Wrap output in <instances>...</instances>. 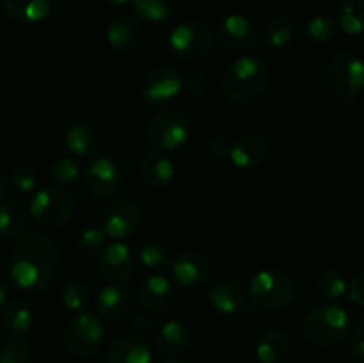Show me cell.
Wrapping results in <instances>:
<instances>
[{
    "instance_id": "obj_40",
    "label": "cell",
    "mask_w": 364,
    "mask_h": 363,
    "mask_svg": "<svg viewBox=\"0 0 364 363\" xmlns=\"http://www.w3.org/2000/svg\"><path fill=\"white\" fill-rule=\"evenodd\" d=\"M206 88H208V78L203 71L192 70L187 75H183V89L191 96L205 95Z\"/></svg>"
},
{
    "instance_id": "obj_44",
    "label": "cell",
    "mask_w": 364,
    "mask_h": 363,
    "mask_svg": "<svg viewBox=\"0 0 364 363\" xmlns=\"http://www.w3.org/2000/svg\"><path fill=\"white\" fill-rule=\"evenodd\" d=\"M347 292L348 298H350V301L354 302V305L364 306V273L358 274V276L350 281Z\"/></svg>"
},
{
    "instance_id": "obj_18",
    "label": "cell",
    "mask_w": 364,
    "mask_h": 363,
    "mask_svg": "<svg viewBox=\"0 0 364 363\" xmlns=\"http://www.w3.org/2000/svg\"><path fill=\"white\" fill-rule=\"evenodd\" d=\"M139 301L151 313H160L169 308L174 301V287L169 278L164 274L144 278L139 287Z\"/></svg>"
},
{
    "instance_id": "obj_22",
    "label": "cell",
    "mask_w": 364,
    "mask_h": 363,
    "mask_svg": "<svg viewBox=\"0 0 364 363\" xmlns=\"http://www.w3.org/2000/svg\"><path fill=\"white\" fill-rule=\"evenodd\" d=\"M142 182L151 189H167L176 178V167L174 162L164 153H148L142 157L139 166Z\"/></svg>"
},
{
    "instance_id": "obj_15",
    "label": "cell",
    "mask_w": 364,
    "mask_h": 363,
    "mask_svg": "<svg viewBox=\"0 0 364 363\" xmlns=\"http://www.w3.org/2000/svg\"><path fill=\"white\" fill-rule=\"evenodd\" d=\"M98 270L105 280L112 283H123L134 274L137 260L124 242L114 241L98 253Z\"/></svg>"
},
{
    "instance_id": "obj_41",
    "label": "cell",
    "mask_w": 364,
    "mask_h": 363,
    "mask_svg": "<svg viewBox=\"0 0 364 363\" xmlns=\"http://www.w3.org/2000/svg\"><path fill=\"white\" fill-rule=\"evenodd\" d=\"M156 326H155V320L151 319L149 315L146 313H139V315H134V322H132V335L139 338H148L149 335L155 333Z\"/></svg>"
},
{
    "instance_id": "obj_32",
    "label": "cell",
    "mask_w": 364,
    "mask_h": 363,
    "mask_svg": "<svg viewBox=\"0 0 364 363\" xmlns=\"http://www.w3.org/2000/svg\"><path fill=\"white\" fill-rule=\"evenodd\" d=\"M294 39V23L287 16H276L263 27V41L272 48H284Z\"/></svg>"
},
{
    "instance_id": "obj_33",
    "label": "cell",
    "mask_w": 364,
    "mask_h": 363,
    "mask_svg": "<svg viewBox=\"0 0 364 363\" xmlns=\"http://www.w3.org/2000/svg\"><path fill=\"white\" fill-rule=\"evenodd\" d=\"M171 251L166 242L162 241H148L141 246L139 251V260L142 265L149 270H162L169 267Z\"/></svg>"
},
{
    "instance_id": "obj_14",
    "label": "cell",
    "mask_w": 364,
    "mask_h": 363,
    "mask_svg": "<svg viewBox=\"0 0 364 363\" xmlns=\"http://www.w3.org/2000/svg\"><path fill=\"white\" fill-rule=\"evenodd\" d=\"M217 38L228 50L245 53L255 48L259 41V34L251 20L242 14H228L217 25Z\"/></svg>"
},
{
    "instance_id": "obj_2",
    "label": "cell",
    "mask_w": 364,
    "mask_h": 363,
    "mask_svg": "<svg viewBox=\"0 0 364 363\" xmlns=\"http://www.w3.org/2000/svg\"><path fill=\"white\" fill-rule=\"evenodd\" d=\"M269 82V66L259 57L245 53V56L237 57L226 68L220 80V89L230 102L249 105L252 102H258L265 95Z\"/></svg>"
},
{
    "instance_id": "obj_8",
    "label": "cell",
    "mask_w": 364,
    "mask_h": 363,
    "mask_svg": "<svg viewBox=\"0 0 364 363\" xmlns=\"http://www.w3.org/2000/svg\"><path fill=\"white\" fill-rule=\"evenodd\" d=\"M105 335V326L100 317L91 312H78L64 327L63 344L68 354L78 359H87L102 347Z\"/></svg>"
},
{
    "instance_id": "obj_5",
    "label": "cell",
    "mask_w": 364,
    "mask_h": 363,
    "mask_svg": "<svg viewBox=\"0 0 364 363\" xmlns=\"http://www.w3.org/2000/svg\"><path fill=\"white\" fill-rule=\"evenodd\" d=\"M192 135V121L185 110L162 109L149 120L146 139L155 152L171 153L187 144Z\"/></svg>"
},
{
    "instance_id": "obj_23",
    "label": "cell",
    "mask_w": 364,
    "mask_h": 363,
    "mask_svg": "<svg viewBox=\"0 0 364 363\" xmlns=\"http://www.w3.org/2000/svg\"><path fill=\"white\" fill-rule=\"evenodd\" d=\"M191 331L178 320H167L160 324L153 333V345L159 352L167 356H176L187 351L191 345Z\"/></svg>"
},
{
    "instance_id": "obj_38",
    "label": "cell",
    "mask_w": 364,
    "mask_h": 363,
    "mask_svg": "<svg viewBox=\"0 0 364 363\" xmlns=\"http://www.w3.org/2000/svg\"><path fill=\"white\" fill-rule=\"evenodd\" d=\"M107 244V235L102 228L87 226L78 233L77 248L85 255H98Z\"/></svg>"
},
{
    "instance_id": "obj_12",
    "label": "cell",
    "mask_w": 364,
    "mask_h": 363,
    "mask_svg": "<svg viewBox=\"0 0 364 363\" xmlns=\"http://www.w3.org/2000/svg\"><path fill=\"white\" fill-rule=\"evenodd\" d=\"M139 298L119 283L103 287L96 295V312L110 322H124L137 313Z\"/></svg>"
},
{
    "instance_id": "obj_16",
    "label": "cell",
    "mask_w": 364,
    "mask_h": 363,
    "mask_svg": "<svg viewBox=\"0 0 364 363\" xmlns=\"http://www.w3.org/2000/svg\"><path fill=\"white\" fill-rule=\"evenodd\" d=\"M169 273L181 287H199L210 278V260L199 251H181L169 262Z\"/></svg>"
},
{
    "instance_id": "obj_39",
    "label": "cell",
    "mask_w": 364,
    "mask_h": 363,
    "mask_svg": "<svg viewBox=\"0 0 364 363\" xmlns=\"http://www.w3.org/2000/svg\"><path fill=\"white\" fill-rule=\"evenodd\" d=\"M11 185L20 194H32L38 191V174L32 167L18 166L11 171Z\"/></svg>"
},
{
    "instance_id": "obj_4",
    "label": "cell",
    "mask_w": 364,
    "mask_h": 363,
    "mask_svg": "<svg viewBox=\"0 0 364 363\" xmlns=\"http://www.w3.org/2000/svg\"><path fill=\"white\" fill-rule=\"evenodd\" d=\"M247 295L252 306L259 310H283L294 302L297 285L294 278L279 269H262L249 280Z\"/></svg>"
},
{
    "instance_id": "obj_26",
    "label": "cell",
    "mask_w": 364,
    "mask_h": 363,
    "mask_svg": "<svg viewBox=\"0 0 364 363\" xmlns=\"http://www.w3.org/2000/svg\"><path fill=\"white\" fill-rule=\"evenodd\" d=\"M290 356V338L281 330L267 331L256 345L259 363H284Z\"/></svg>"
},
{
    "instance_id": "obj_47",
    "label": "cell",
    "mask_w": 364,
    "mask_h": 363,
    "mask_svg": "<svg viewBox=\"0 0 364 363\" xmlns=\"http://www.w3.org/2000/svg\"><path fill=\"white\" fill-rule=\"evenodd\" d=\"M107 2L112 4V6L121 7V6H128V4H132V0H107Z\"/></svg>"
},
{
    "instance_id": "obj_29",
    "label": "cell",
    "mask_w": 364,
    "mask_h": 363,
    "mask_svg": "<svg viewBox=\"0 0 364 363\" xmlns=\"http://www.w3.org/2000/svg\"><path fill=\"white\" fill-rule=\"evenodd\" d=\"M178 0H132L134 13L144 23H164L176 11Z\"/></svg>"
},
{
    "instance_id": "obj_19",
    "label": "cell",
    "mask_w": 364,
    "mask_h": 363,
    "mask_svg": "<svg viewBox=\"0 0 364 363\" xmlns=\"http://www.w3.org/2000/svg\"><path fill=\"white\" fill-rule=\"evenodd\" d=\"M139 21L130 14H114L107 23V41L117 52H132L141 43Z\"/></svg>"
},
{
    "instance_id": "obj_24",
    "label": "cell",
    "mask_w": 364,
    "mask_h": 363,
    "mask_svg": "<svg viewBox=\"0 0 364 363\" xmlns=\"http://www.w3.org/2000/svg\"><path fill=\"white\" fill-rule=\"evenodd\" d=\"M153 352L144 338L121 337L109 347L105 363H151Z\"/></svg>"
},
{
    "instance_id": "obj_3",
    "label": "cell",
    "mask_w": 364,
    "mask_h": 363,
    "mask_svg": "<svg viewBox=\"0 0 364 363\" xmlns=\"http://www.w3.org/2000/svg\"><path fill=\"white\" fill-rule=\"evenodd\" d=\"M352 327L350 315L338 305H322L304 315L301 331L304 338L318 347H334L348 337Z\"/></svg>"
},
{
    "instance_id": "obj_28",
    "label": "cell",
    "mask_w": 364,
    "mask_h": 363,
    "mask_svg": "<svg viewBox=\"0 0 364 363\" xmlns=\"http://www.w3.org/2000/svg\"><path fill=\"white\" fill-rule=\"evenodd\" d=\"M28 223V212L21 203L4 201L0 203V238L20 237Z\"/></svg>"
},
{
    "instance_id": "obj_37",
    "label": "cell",
    "mask_w": 364,
    "mask_h": 363,
    "mask_svg": "<svg viewBox=\"0 0 364 363\" xmlns=\"http://www.w3.org/2000/svg\"><path fill=\"white\" fill-rule=\"evenodd\" d=\"M89 294L87 285H84L78 280H71L68 283H64L63 290H60V301L63 306L70 312H84L85 306L89 305Z\"/></svg>"
},
{
    "instance_id": "obj_13",
    "label": "cell",
    "mask_w": 364,
    "mask_h": 363,
    "mask_svg": "<svg viewBox=\"0 0 364 363\" xmlns=\"http://www.w3.org/2000/svg\"><path fill=\"white\" fill-rule=\"evenodd\" d=\"M85 189L96 198H112L121 189V169L114 160L98 157L82 171Z\"/></svg>"
},
{
    "instance_id": "obj_31",
    "label": "cell",
    "mask_w": 364,
    "mask_h": 363,
    "mask_svg": "<svg viewBox=\"0 0 364 363\" xmlns=\"http://www.w3.org/2000/svg\"><path fill=\"white\" fill-rule=\"evenodd\" d=\"M347 278L338 269H326L316 280V292L327 301H338L347 294Z\"/></svg>"
},
{
    "instance_id": "obj_25",
    "label": "cell",
    "mask_w": 364,
    "mask_h": 363,
    "mask_svg": "<svg viewBox=\"0 0 364 363\" xmlns=\"http://www.w3.org/2000/svg\"><path fill=\"white\" fill-rule=\"evenodd\" d=\"M4 11L18 23H38L52 13V0H4Z\"/></svg>"
},
{
    "instance_id": "obj_45",
    "label": "cell",
    "mask_w": 364,
    "mask_h": 363,
    "mask_svg": "<svg viewBox=\"0 0 364 363\" xmlns=\"http://www.w3.org/2000/svg\"><path fill=\"white\" fill-rule=\"evenodd\" d=\"M9 294H11L9 283H7L4 278H0V308H2V306H6L7 299H9Z\"/></svg>"
},
{
    "instance_id": "obj_6",
    "label": "cell",
    "mask_w": 364,
    "mask_h": 363,
    "mask_svg": "<svg viewBox=\"0 0 364 363\" xmlns=\"http://www.w3.org/2000/svg\"><path fill=\"white\" fill-rule=\"evenodd\" d=\"M28 216L43 228H59L66 226L75 214V199L70 192L57 185H46L32 192L27 206Z\"/></svg>"
},
{
    "instance_id": "obj_43",
    "label": "cell",
    "mask_w": 364,
    "mask_h": 363,
    "mask_svg": "<svg viewBox=\"0 0 364 363\" xmlns=\"http://www.w3.org/2000/svg\"><path fill=\"white\" fill-rule=\"evenodd\" d=\"M230 148L231 146L224 137H212L205 142V152L213 159H228Z\"/></svg>"
},
{
    "instance_id": "obj_7",
    "label": "cell",
    "mask_w": 364,
    "mask_h": 363,
    "mask_svg": "<svg viewBox=\"0 0 364 363\" xmlns=\"http://www.w3.org/2000/svg\"><path fill=\"white\" fill-rule=\"evenodd\" d=\"M327 84L341 103H352L364 93V60L352 52H338L327 66Z\"/></svg>"
},
{
    "instance_id": "obj_9",
    "label": "cell",
    "mask_w": 364,
    "mask_h": 363,
    "mask_svg": "<svg viewBox=\"0 0 364 363\" xmlns=\"http://www.w3.org/2000/svg\"><path fill=\"white\" fill-rule=\"evenodd\" d=\"M215 45V32L206 21L188 20L176 25L169 34V48L178 59L199 60Z\"/></svg>"
},
{
    "instance_id": "obj_10",
    "label": "cell",
    "mask_w": 364,
    "mask_h": 363,
    "mask_svg": "<svg viewBox=\"0 0 364 363\" xmlns=\"http://www.w3.org/2000/svg\"><path fill=\"white\" fill-rule=\"evenodd\" d=\"M183 91V75L171 66L153 68L141 82V96L148 105L164 107Z\"/></svg>"
},
{
    "instance_id": "obj_11",
    "label": "cell",
    "mask_w": 364,
    "mask_h": 363,
    "mask_svg": "<svg viewBox=\"0 0 364 363\" xmlns=\"http://www.w3.org/2000/svg\"><path fill=\"white\" fill-rule=\"evenodd\" d=\"M141 210L132 199L116 198L107 205L102 216V230L107 238L124 241L139 230Z\"/></svg>"
},
{
    "instance_id": "obj_48",
    "label": "cell",
    "mask_w": 364,
    "mask_h": 363,
    "mask_svg": "<svg viewBox=\"0 0 364 363\" xmlns=\"http://www.w3.org/2000/svg\"><path fill=\"white\" fill-rule=\"evenodd\" d=\"M162 363H188V362H185V359H181V358H176V356H173V358H167V359H164Z\"/></svg>"
},
{
    "instance_id": "obj_49",
    "label": "cell",
    "mask_w": 364,
    "mask_h": 363,
    "mask_svg": "<svg viewBox=\"0 0 364 363\" xmlns=\"http://www.w3.org/2000/svg\"><path fill=\"white\" fill-rule=\"evenodd\" d=\"M244 363H251V362H244Z\"/></svg>"
},
{
    "instance_id": "obj_34",
    "label": "cell",
    "mask_w": 364,
    "mask_h": 363,
    "mask_svg": "<svg viewBox=\"0 0 364 363\" xmlns=\"http://www.w3.org/2000/svg\"><path fill=\"white\" fill-rule=\"evenodd\" d=\"M50 174H52L53 182L57 187H75L82 178V167L71 157H60L50 167Z\"/></svg>"
},
{
    "instance_id": "obj_21",
    "label": "cell",
    "mask_w": 364,
    "mask_h": 363,
    "mask_svg": "<svg viewBox=\"0 0 364 363\" xmlns=\"http://www.w3.org/2000/svg\"><path fill=\"white\" fill-rule=\"evenodd\" d=\"M247 294L233 280H217L208 290V301L223 315H237L245 308Z\"/></svg>"
},
{
    "instance_id": "obj_27",
    "label": "cell",
    "mask_w": 364,
    "mask_h": 363,
    "mask_svg": "<svg viewBox=\"0 0 364 363\" xmlns=\"http://www.w3.org/2000/svg\"><path fill=\"white\" fill-rule=\"evenodd\" d=\"M32 310L31 305L23 299H14L6 302L2 310V326L9 337H21L27 333L32 326Z\"/></svg>"
},
{
    "instance_id": "obj_17",
    "label": "cell",
    "mask_w": 364,
    "mask_h": 363,
    "mask_svg": "<svg viewBox=\"0 0 364 363\" xmlns=\"http://www.w3.org/2000/svg\"><path fill=\"white\" fill-rule=\"evenodd\" d=\"M269 157V144L258 134H245L238 137L230 148V162L244 171L258 169Z\"/></svg>"
},
{
    "instance_id": "obj_36",
    "label": "cell",
    "mask_w": 364,
    "mask_h": 363,
    "mask_svg": "<svg viewBox=\"0 0 364 363\" xmlns=\"http://www.w3.org/2000/svg\"><path fill=\"white\" fill-rule=\"evenodd\" d=\"M336 20L327 16V14H316L306 25V36H308L309 41L316 43V45H326V43L333 41L336 38Z\"/></svg>"
},
{
    "instance_id": "obj_20",
    "label": "cell",
    "mask_w": 364,
    "mask_h": 363,
    "mask_svg": "<svg viewBox=\"0 0 364 363\" xmlns=\"http://www.w3.org/2000/svg\"><path fill=\"white\" fill-rule=\"evenodd\" d=\"M64 142H66L68 152L73 153L75 157L87 159V157H92L100 149L102 134H100L98 127L95 123L82 120L68 128L66 135H64Z\"/></svg>"
},
{
    "instance_id": "obj_30",
    "label": "cell",
    "mask_w": 364,
    "mask_h": 363,
    "mask_svg": "<svg viewBox=\"0 0 364 363\" xmlns=\"http://www.w3.org/2000/svg\"><path fill=\"white\" fill-rule=\"evenodd\" d=\"M338 27L348 36L364 34V0H341L338 6Z\"/></svg>"
},
{
    "instance_id": "obj_46",
    "label": "cell",
    "mask_w": 364,
    "mask_h": 363,
    "mask_svg": "<svg viewBox=\"0 0 364 363\" xmlns=\"http://www.w3.org/2000/svg\"><path fill=\"white\" fill-rule=\"evenodd\" d=\"M6 191H7V182H6V178H4V174L0 173V199L6 196Z\"/></svg>"
},
{
    "instance_id": "obj_35",
    "label": "cell",
    "mask_w": 364,
    "mask_h": 363,
    "mask_svg": "<svg viewBox=\"0 0 364 363\" xmlns=\"http://www.w3.org/2000/svg\"><path fill=\"white\" fill-rule=\"evenodd\" d=\"M34 352L21 337H9L0 342V363H32Z\"/></svg>"
},
{
    "instance_id": "obj_1",
    "label": "cell",
    "mask_w": 364,
    "mask_h": 363,
    "mask_svg": "<svg viewBox=\"0 0 364 363\" xmlns=\"http://www.w3.org/2000/svg\"><path fill=\"white\" fill-rule=\"evenodd\" d=\"M60 263V249L45 231H27L14 244L9 260L11 280L27 292L50 287Z\"/></svg>"
},
{
    "instance_id": "obj_42",
    "label": "cell",
    "mask_w": 364,
    "mask_h": 363,
    "mask_svg": "<svg viewBox=\"0 0 364 363\" xmlns=\"http://www.w3.org/2000/svg\"><path fill=\"white\" fill-rule=\"evenodd\" d=\"M348 352L354 363H364V322L359 324L348 342Z\"/></svg>"
}]
</instances>
